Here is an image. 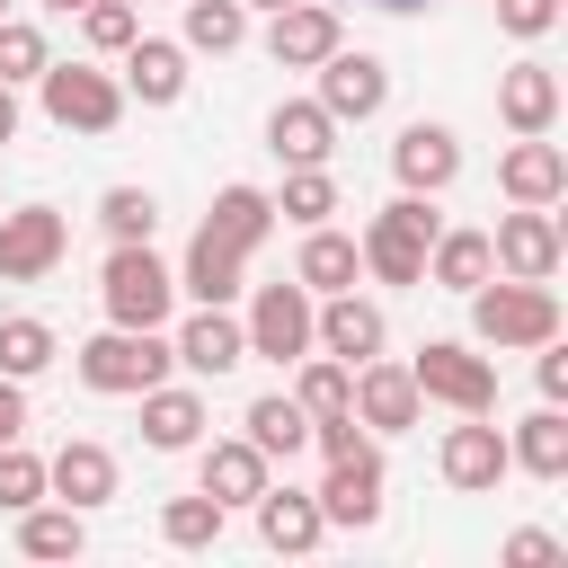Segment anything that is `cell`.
<instances>
[{
    "mask_svg": "<svg viewBox=\"0 0 568 568\" xmlns=\"http://www.w3.org/2000/svg\"><path fill=\"white\" fill-rule=\"evenodd\" d=\"M435 231H444V213H435V195H390L373 222H364V275L373 284H426V248H435Z\"/></svg>",
    "mask_w": 568,
    "mask_h": 568,
    "instance_id": "cell-1",
    "label": "cell"
},
{
    "mask_svg": "<svg viewBox=\"0 0 568 568\" xmlns=\"http://www.w3.org/2000/svg\"><path fill=\"white\" fill-rule=\"evenodd\" d=\"M98 302H106L115 328H169V311H178V266H160L151 240H115L106 266H98Z\"/></svg>",
    "mask_w": 568,
    "mask_h": 568,
    "instance_id": "cell-2",
    "label": "cell"
},
{
    "mask_svg": "<svg viewBox=\"0 0 568 568\" xmlns=\"http://www.w3.org/2000/svg\"><path fill=\"white\" fill-rule=\"evenodd\" d=\"M169 364H178V346L160 337V328H98L80 355H71V373L98 390V399H133V390H151V382H169Z\"/></svg>",
    "mask_w": 568,
    "mask_h": 568,
    "instance_id": "cell-3",
    "label": "cell"
},
{
    "mask_svg": "<svg viewBox=\"0 0 568 568\" xmlns=\"http://www.w3.org/2000/svg\"><path fill=\"white\" fill-rule=\"evenodd\" d=\"M470 337L479 346H541V337H559V293L550 284H524V275H488V284H470Z\"/></svg>",
    "mask_w": 568,
    "mask_h": 568,
    "instance_id": "cell-4",
    "label": "cell"
},
{
    "mask_svg": "<svg viewBox=\"0 0 568 568\" xmlns=\"http://www.w3.org/2000/svg\"><path fill=\"white\" fill-rule=\"evenodd\" d=\"M408 382H417V399H435V408H453V417L497 408V364L470 355L462 337H426V346L408 355Z\"/></svg>",
    "mask_w": 568,
    "mask_h": 568,
    "instance_id": "cell-5",
    "label": "cell"
},
{
    "mask_svg": "<svg viewBox=\"0 0 568 568\" xmlns=\"http://www.w3.org/2000/svg\"><path fill=\"white\" fill-rule=\"evenodd\" d=\"M36 89H44V115L62 133H115L124 124V80L98 71V62H44Z\"/></svg>",
    "mask_w": 568,
    "mask_h": 568,
    "instance_id": "cell-6",
    "label": "cell"
},
{
    "mask_svg": "<svg viewBox=\"0 0 568 568\" xmlns=\"http://www.w3.org/2000/svg\"><path fill=\"white\" fill-rule=\"evenodd\" d=\"M62 257H71L62 204H18V213H0V284H44Z\"/></svg>",
    "mask_w": 568,
    "mask_h": 568,
    "instance_id": "cell-7",
    "label": "cell"
},
{
    "mask_svg": "<svg viewBox=\"0 0 568 568\" xmlns=\"http://www.w3.org/2000/svg\"><path fill=\"white\" fill-rule=\"evenodd\" d=\"M311 311H320V293H302V284H257L248 293V355H266V364H302L311 355Z\"/></svg>",
    "mask_w": 568,
    "mask_h": 568,
    "instance_id": "cell-8",
    "label": "cell"
},
{
    "mask_svg": "<svg viewBox=\"0 0 568 568\" xmlns=\"http://www.w3.org/2000/svg\"><path fill=\"white\" fill-rule=\"evenodd\" d=\"M559 213L550 204H515V213H497V231H488V257H497V275H524V284H550L559 275Z\"/></svg>",
    "mask_w": 568,
    "mask_h": 568,
    "instance_id": "cell-9",
    "label": "cell"
},
{
    "mask_svg": "<svg viewBox=\"0 0 568 568\" xmlns=\"http://www.w3.org/2000/svg\"><path fill=\"white\" fill-rule=\"evenodd\" d=\"M435 470H444V488H462V497H488V488L515 470V453H506V426H488V408H479V417H462V426H444V444H435Z\"/></svg>",
    "mask_w": 568,
    "mask_h": 568,
    "instance_id": "cell-10",
    "label": "cell"
},
{
    "mask_svg": "<svg viewBox=\"0 0 568 568\" xmlns=\"http://www.w3.org/2000/svg\"><path fill=\"white\" fill-rule=\"evenodd\" d=\"M320 71V106L337 115V124H373L382 106H390V62L382 53H328V62H311Z\"/></svg>",
    "mask_w": 568,
    "mask_h": 568,
    "instance_id": "cell-11",
    "label": "cell"
},
{
    "mask_svg": "<svg viewBox=\"0 0 568 568\" xmlns=\"http://www.w3.org/2000/svg\"><path fill=\"white\" fill-rule=\"evenodd\" d=\"M311 346L337 355V364H364V355L390 346V320H382V302H364V293L346 284V293H320V311H311Z\"/></svg>",
    "mask_w": 568,
    "mask_h": 568,
    "instance_id": "cell-12",
    "label": "cell"
},
{
    "mask_svg": "<svg viewBox=\"0 0 568 568\" xmlns=\"http://www.w3.org/2000/svg\"><path fill=\"white\" fill-rule=\"evenodd\" d=\"M178 364L195 373V382H222V373H240L248 364V328L231 320V302H195L186 320H178Z\"/></svg>",
    "mask_w": 568,
    "mask_h": 568,
    "instance_id": "cell-13",
    "label": "cell"
},
{
    "mask_svg": "<svg viewBox=\"0 0 568 568\" xmlns=\"http://www.w3.org/2000/svg\"><path fill=\"white\" fill-rule=\"evenodd\" d=\"M382 479H390V470H382V444H355V453H337V462H328V479H320L311 497H320V515H328V524L364 532V524H382Z\"/></svg>",
    "mask_w": 568,
    "mask_h": 568,
    "instance_id": "cell-14",
    "label": "cell"
},
{
    "mask_svg": "<svg viewBox=\"0 0 568 568\" xmlns=\"http://www.w3.org/2000/svg\"><path fill=\"white\" fill-rule=\"evenodd\" d=\"M337 44H346V27H337L328 0H284V9H266V62H275V71H311V62H328Z\"/></svg>",
    "mask_w": 568,
    "mask_h": 568,
    "instance_id": "cell-15",
    "label": "cell"
},
{
    "mask_svg": "<svg viewBox=\"0 0 568 568\" xmlns=\"http://www.w3.org/2000/svg\"><path fill=\"white\" fill-rule=\"evenodd\" d=\"M390 178H399L408 195H444V186L462 178V133L435 124V115L399 124V142H390Z\"/></svg>",
    "mask_w": 568,
    "mask_h": 568,
    "instance_id": "cell-16",
    "label": "cell"
},
{
    "mask_svg": "<svg viewBox=\"0 0 568 568\" xmlns=\"http://www.w3.org/2000/svg\"><path fill=\"white\" fill-rule=\"evenodd\" d=\"M346 408L364 417V435H408V426L426 417L408 364H390V355H364V364H355V399H346Z\"/></svg>",
    "mask_w": 568,
    "mask_h": 568,
    "instance_id": "cell-17",
    "label": "cell"
},
{
    "mask_svg": "<svg viewBox=\"0 0 568 568\" xmlns=\"http://www.w3.org/2000/svg\"><path fill=\"white\" fill-rule=\"evenodd\" d=\"M248 515H257V541H266V550H293V559H302V550H320V541H328L320 497H311V488H293V479H284V488L266 479V488L248 497Z\"/></svg>",
    "mask_w": 568,
    "mask_h": 568,
    "instance_id": "cell-18",
    "label": "cell"
},
{
    "mask_svg": "<svg viewBox=\"0 0 568 568\" xmlns=\"http://www.w3.org/2000/svg\"><path fill=\"white\" fill-rule=\"evenodd\" d=\"M266 151H275L284 169H328V151H337V115H328L320 98H275V115H266Z\"/></svg>",
    "mask_w": 568,
    "mask_h": 568,
    "instance_id": "cell-19",
    "label": "cell"
},
{
    "mask_svg": "<svg viewBox=\"0 0 568 568\" xmlns=\"http://www.w3.org/2000/svg\"><path fill=\"white\" fill-rule=\"evenodd\" d=\"M497 186H506V204H559L568 195V151L550 133H515L506 160H497Z\"/></svg>",
    "mask_w": 568,
    "mask_h": 568,
    "instance_id": "cell-20",
    "label": "cell"
},
{
    "mask_svg": "<svg viewBox=\"0 0 568 568\" xmlns=\"http://www.w3.org/2000/svg\"><path fill=\"white\" fill-rule=\"evenodd\" d=\"M44 497H62V506H106L115 497V453L98 444V435H71L62 453H44Z\"/></svg>",
    "mask_w": 568,
    "mask_h": 568,
    "instance_id": "cell-21",
    "label": "cell"
},
{
    "mask_svg": "<svg viewBox=\"0 0 568 568\" xmlns=\"http://www.w3.org/2000/svg\"><path fill=\"white\" fill-rule=\"evenodd\" d=\"M266 479H275V462H266L248 435H213V444H195V488H204V497H222V506H248Z\"/></svg>",
    "mask_w": 568,
    "mask_h": 568,
    "instance_id": "cell-22",
    "label": "cell"
},
{
    "mask_svg": "<svg viewBox=\"0 0 568 568\" xmlns=\"http://www.w3.org/2000/svg\"><path fill=\"white\" fill-rule=\"evenodd\" d=\"M133 399H142V444L151 453H195L204 444V390L195 382H151Z\"/></svg>",
    "mask_w": 568,
    "mask_h": 568,
    "instance_id": "cell-23",
    "label": "cell"
},
{
    "mask_svg": "<svg viewBox=\"0 0 568 568\" xmlns=\"http://www.w3.org/2000/svg\"><path fill=\"white\" fill-rule=\"evenodd\" d=\"M497 115H506V133H550L559 124V71L550 62H506L497 71Z\"/></svg>",
    "mask_w": 568,
    "mask_h": 568,
    "instance_id": "cell-24",
    "label": "cell"
},
{
    "mask_svg": "<svg viewBox=\"0 0 568 568\" xmlns=\"http://www.w3.org/2000/svg\"><path fill=\"white\" fill-rule=\"evenodd\" d=\"M240 275H248V248L240 240H222L213 222L186 240V266H178V293L186 302H240Z\"/></svg>",
    "mask_w": 568,
    "mask_h": 568,
    "instance_id": "cell-25",
    "label": "cell"
},
{
    "mask_svg": "<svg viewBox=\"0 0 568 568\" xmlns=\"http://www.w3.org/2000/svg\"><path fill=\"white\" fill-rule=\"evenodd\" d=\"M124 98H142V106H178V98H186V44H169V36H133V44H124Z\"/></svg>",
    "mask_w": 568,
    "mask_h": 568,
    "instance_id": "cell-26",
    "label": "cell"
},
{
    "mask_svg": "<svg viewBox=\"0 0 568 568\" xmlns=\"http://www.w3.org/2000/svg\"><path fill=\"white\" fill-rule=\"evenodd\" d=\"M355 275H364V248H355L346 231L311 222V231H302V257H293V284H302V293H346Z\"/></svg>",
    "mask_w": 568,
    "mask_h": 568,
    "instance_id": "cell-27",
    "label": "cell"
},
{
    "mask_svg": "<svg viewBox=\"0 0 568 568\" xmlns=\"http://www.w3.org/2000/svg\"><path fill=\"white\" fill-rule=\"evenodd\" d=\"M240 435H248L266 462H293V453L311 444V417H302V399H293V390H257V399L240 408Z\"/></svg>",
    "mask_w": 568,
    "mask_h": 568,
    "instance_id": "cell-28",
    "label": "cell"
},
{
    "mask_svg": "<svg viewBox=\"0 0 568 568\" xmlns=\"http://www.w3.org/2000/svg\"><path fill=\"white\" fill-rule=\"evenodd\" d=\"M488 275H497L488 231H435V248H426V284H435V293H470V284H488Z\"/></svg>",
    "mask_w": 568,
    "mask_h": 568,
    "instance_id": "cell-29",
    "label": "cell"
},
{
    "mask_svg": "<svg viewBox=\"0 0 568 568\" xmlns=\"http://www.w3.org/2000/svg\"><path fill=\"white\" fill-rule=\"evenodd\" d=\"M506 453H515V470H532V479H568V417H559V399H541V408L506 435Z\"/></svg>",
    "mask_w": 568,
    "mask_h": 568,
    "instance_id": "cell-30",
    "label": "cell"
},
{
    "mask_svg": "<svg viewBox=\"0 0 568 568\" xmlns=\"http://www.w3.org/2000/svg\"><path fill=\"white\" fill-rule=\"evenodd\" d=\"M204 222L257 257V248H266V231H275V195H266V186H248V178H231V186L213 195V213H204Z\"/></svg>",
    "mask_w": 568,
    "mask_h": 568,
    "instance_id": "cell-31",
    "label": "cell"
},
{
    "mask_svg": "<svg viewBox=\"0 0 568 568\" xmlns=\"http://www.w3.org/2000/svg\"><path fill=\"white\" fill-rule=\"evenodd\" d=\"M18 550H27V559H80V550H89V524H80V506H62V497L44 506V497H36V506L18 515Z\"/></svg>",
    "mask_w": 568,
    "mask_h": 568,
    "instance_id": "cell-32",
    "label": "cell"
},
{
    "mask_svg": "<svg viewBox=\"0 0 568 568\" xmlns=\"http://www.w3.org/2000/svg\"><path fill=\"white\" fill-rule=\"evenodd\" d=\"M53 355H62L53 320H36V311H9V320H0V373H9V382H36Z\"/></svg>",
    "mask_w": 568,
    "mask_h": 568,
    "instance_id": "cell-33",
    "label": "cell"
},
{
    "mask_svg": "<svg viewBox=\"0 0 568 568\" xmlns=\"http://www.w3.org/2000/svg\"><path fill=\"white\" fill-rule=\"evenodd\" d=\"M222 524H231V506H222V497H204V488L160 506V541H169V550H213V541H222Z\"/></svg>",
    "mask_w": 568,
    "mask_h": 568,
    "instance_id": "cell-34",
    "label": "cell"
},
{
    "mask_svg": "<svg viewBox=\"0 0 568 568\" xmlns=\"http://www.w3.org/2000/svg\"><path fill=\"white\" fill-rule=\"evenodd\" d=\"M293 399H302V417H337L346 399H355V364H337V355H302V373H293Z\"/></svg>",
    "mask_w": 568,
    "mask_h": 568,
    "instance_id": "cell-35",
    "label": "cell"
},
{
    "mask_svg": "<svg viewBox=\"0 0 568 568\" xmlns=\"http://www.w3.org/2000/svg\"><path fill=\"white\" fill-rule=\"evenodd\" d=\"M186 53H240L248 44V9L240 0H186Z\"/></svg>",
    "mask_w": 568,
    "mask_h": 568,
    "instance_id": "cell-36",
    "label": "cell"
},
{
    "mask_svg": "<svg viewBox=\"0 0 568 568\" xmlns=\"http://www.w3.org/2000/svg\"><path fill=\"white\" fill-rule=\"evenodd\" d=\"M275 213H284V222H302V231H311V222H328V213H337V178H328V169H284Z\"/></svg>",
    "mask_w": 568,
    "mask_h": 568,
    "instance_id": "cell-37",
    "label": "cell"
},
{
    "mask_svg": "<svg viewBox=\"0 0 568 568\" xmlns=\"http://www.w3.org/2000/svg\"><path fill=\"white\" fill-rule=\"evenodd\" d=\"M98 222H106V240H151L160 231V195L151 186H106L98 195Z\"/></svg>",
    "mask_w": 568,
    "mask_h": 568,
    "instance_id": "cell-38",
    "label": "cell"
},
{
    "mask_svg": "<svg viewBox=\"0 0 568 568\" xmlns=\"http://www.w3.org/2000/svg\"><path fill=\"white\" fill-rule=\"evenodd\" d=\"M44 62H53V53H44V27H36V18H9V9H0V80H9V89H27V80H36Z\"/></svg>",
    "mask_w": 568,
    "mask_h": 568,
    "instance_id": "cell-39",
    "label": "cell"
},
{
    "mask_svg": "<svg viewBox=\"0 0 568 568\" xmlns=\"http://www.w3.org/2000/svg\"><path fill=\"white\" fill-rule=\"evenodd\" d=\"M80 36H89V53H124V44L142 36V9H133V0H89V9H80Z\"/></svg>",
    "mask_w": 568,
    "mask_h": 568,
    "instance_id": "cell-40",
    "label": "cell"
},
{
    "mask_svg": "<svg viewBox=\"0 0 568 568\" xmlns=\"http://www.w3.org/2000/svg\"><path fill=\"white\" fill-rule=\"evenodd\" d=\"M44 497V453H27V444H0V515H27Z\"/></svg>",
    "mask_w": 568,
    "mask_h": 568,
    "instance_id": "cell-41",
    "label": "cell"
},
{
    "mask_svg": "<svg viewBox=\"0 0 568 568\" xmlns=\"http://www.w3.org/2000/svg\"><path fill=\"white\" fill-rule=\"evenodd\" d=\"M497 9V27L515 36V44H541L550 27H559V0H488Z\"/></svg>",
    "mask_w": 568,
    "mask_h": 568,
    "instance_id": "cell-42",
    "label": "cell"
},
{
    "mask_svg": "<svg viewBox=\"0 0 568 568\" xmlns=\"http://www.w3.org/2000/svg\"><path fill=\"white\" fill-rule=\"evenodd\" d=\"M532 382H541V399H568V346H559V337L532 346Z\"/></svg>",
    "mask_w": 568,
    "mask_h": 568,
    "instance_id": "cell-43",
    "label": "cell"
},
{
    "mask_svg": "<svg viewBox=\"0 0 568 568\" xmlns=\"http://www.w3.org/2000/svg\"><path fill=\"white\" fill-rule=\"evenodd\" d=\"M506 559H515V568H541V559H559V532L524 524V532H506Z\"/></svg>",
    "mask_w": 568,
    "mask_h": 568,
    "instance_id": "cell-44",
    "label": "cell"
},
{
    "mask_svg": "<svg viewBox=\"0 0 568 568\" xmlns=\"http://www.w3.org/2000/svg\"><path fill=\"white\" fill-rule=\"evenodd\" d=\"M18 435H27V382L0 373V444H18Z\"/></svg>",
    "mask_w": 568,
    "mask_h": 568,
    "instance_id": "cell-45",
    "label": "cell"
},
{
    "mask_svg": "<svg viewBox=\"0 0 568 568\" xmlns=\"http://www.w3.org/2000/svg\"><path fill=\"white\" fill-rule=\"evenodd\" d=\"M0 142H18V89L0 80Z\"/></svg>",
    "mask_w": 568,
    "mask_h": 568,
    "instance_id": "cell-46",
    "label": "cell"
},
{
    "mask_svg": "<svg viewBox=\"0 0 568 568\" xmlns=\"http://www.w3.org/2000/svg\"><path fill=\"white\" fill-rule=\"evenodd\" d=\"M44 9H53V18H80V9H89V0H44Z\"/></svg>",
    "mask_w": 568,
    "mask_h": 568,
    "instance_id": "cell-47",
    "label": "cell"
},
{
    "mask_svg": "<svg viewBox=\"0 0 568 568\" xmlns=\"http://www.w3.org/2000/svg\"><path fill=\"white\" fill-rule=\"evenodd\" d=\"M373 9H426V0H373Z\"/></svg>",
    "mask_w": 568,
    "mask_h": 568,
    "instance_id": "cell-48",
    "label": "cell"
},
{
    "mask_svg": "<svg viewBox=\"0 0 568 568\" xmlns=\"http://www.w3.org/2000/svg\"><path fill=\"white\" fill-rule=\"evenodd\" d=\"M240 9H284V0H240Z\"/></svg>",
    "mask_w": 568,
    "mask_h": 568,
    "instance_id": "cell-49",
    "label": "cell"
},
{
    "mask_svg": "<svg viewBox=\"0 0 568 568\" xmlns=\"http://www.w3.org/2000/svg\"><path fill=\"white\" fill-rule=\"evenodd\" d=\"M133 9H142V0H133Z\"/></svg>",
    "mask_w": 568,
    "mask_h": 568,
    "instance_id": "cell-50",
    "label": "cell"
},
{
    "mask_svg": "<svg viewBox=\"0 0 568 568\" xmlns=\"http://www.w3.org/2000/svg\"><path fill=\"white\" fill-rule=\"evenodd\" d=\"M0 9H9V0H0Z\"/></svg>",
    "mask_w": 568,
    "mask_h": 568,
    "instance_id": "cell-51",
    "label": "cell"
}]
</instances>
